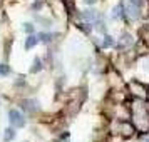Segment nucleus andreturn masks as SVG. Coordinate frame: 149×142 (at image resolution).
Masks as SVG:
<instances>
[{
	"mask_svg": "<svg viewBox=\"0 0 149 142\" xmlns=\"http://www.w3.org/2000/svg\"><path fill=\"white\" fill-rule=\"evenodd\" d=\"M42 69V62H40V59H35L34 60V67L30 69V72H39Z\"/></svg>",
	"mask_w": 149,
	"mask_h": 142,
	"instance_id": "obj_7",
	"label": "nucleus"
},
{
	"mask_svg": "<svg viewBox=\"0 0 149 142\" xmlns=\"http://www.w3.org/2000/svg\"><path fill=\"white\" fill-rule=\"evenodd\" d=\"M95 0H86V3H94Z\"/></svg>",
	"mask_w": 149,
	"mask_h": 142,
	"instance_id": "obj_12",
	"label": "nucleus"
},
{
	"mask_svg": "<svg viewBox=\"0 0 149 142\" xmlns=\"http://www.w3.org/2000/svg\"><path fill=\"white\" fill-rule=\"evenodd\" d=\"M112 45H114L112 37H111V35H106V37H104V42H102V47L107 48V47H112Z\"/></svg>",
	"mask_w": 149,
	"mask_h": 142,
	"instance_id": "obj_5",
	"label": "nucleus"
},
{
	"mask_svg": "<svg viewBox=\"0 0 149 142\" xmlns=\"http://www.w3.org/2000/svg\"><path fill=\"white\" fill-rule=\"evenodd\" d=\"M122 14H124V12H122V5H117L116 10H114V17H119V15L122 17Z\"/></svg>",
	"mask_w": 149,
	"mask_h": 142,
	"instance_id": "obj_10",
	"label": "nucleus"
},
{
	"mask_svg": "<svg viewBox=\"0 0 149 142\" xmlns=\"http://www.w3.org/2000/svg\"><path fill=\"white\" fill-rule=\"evenodd\" d=\"M8 74H10V65L0 64V75H8Z\"/></svg>",
	"mask_w": 149,
	"mask_h": 142,
	"instance_id": "obj_6",
	"label": "nucleus"
},
{
	"mask_svg": "<svg viewBox=\"0 0 149 142\" xmlns=\"http://www.w3.org/2000/svg\"><path fill=\"white\" fill-rule=\"evenodd\" d=\"M8 121H10V124H12L14 127H24V125H25L24 115H22L19 110H15V109L8 110Z\"/></svg>",
	"mask_w": 149,
	"mask_h": 142,
	"instance_id": "obj_1",
	"label": "nucleus"
},
{
	"mask_svg": "<svg viewBox=\"0 0 149 142\" xmlns=\"http://www.w3.org/2000/svg\"><path fill=\"white\" fill-rule=\"evenodd\" d=\"M84 19H86V20H95V19H97V14H95V10H86V12H84Z\"/></svg>",
	"mask_w": 149,
	"mask_h": 142,
	"instance_id": "obj_4",
	"label": "nucleus"
},
{
	"mask_svg": "<svg viewBox=\"0 0 149 142\" xmlns=\"http://www.w3.org/2000/svg\"><path fill=\"white\" fill-rule=\"evenodd\" d=\"M24 28H25V32H29V34H32V32H34V25H32V24H25Z\"/></svg>",
	"mask_w": 149,
	"mask_h": 142,
	"instance_id": "obj_11",
	"label": "nucleus"
},
{
	"mask_svg": "<svg viewBox=\"0 0 149 142\" xmlns=\"http://www.w3.org/2000/svg\"><path fill=\"white\" fill-rule=\"evenodd\" d=\"M146 142H149V141H146Z\"/></svg>",
	"mask_w": 149,
	"mask_h": 142,
	"instance_id": "obj_13",
	"label": "nucleus"
},
{
	"mask_svg": "<svg viewBox=\"0 0 149 142\" xmlns=\"http://www.w3.org/2000/svg\"><path fill=\"white\" fill-rule=\"evenodd\" d=\"M14 137H15V130L14 129H7L5 130V141H12Z\"/></svg>",
	"mask_w": 149,
	"mask_h": 142,
	"instance_id": "obj_8",
	"label": "nucleus"
},
{
	"mask_svg": "<svg viewBox=\"0 0 149 142\" xmlns=\"http://www.w3.org/2000/svg\"><path fill=\"white\" fill-rule=\"evenodd\" d=\"M50 37H52V35H49V34H39V39H40L42 42H49Z\"/></svg>",
	"mask_w": 149,
	"mask_h": 142,
	"instance_id": "obj_9",
	"label": "nucleus"
},
{
	"mask_svg": "<svg viewBox=\"0 0 149 142\" xmlns=\"http://www.w3.org/2000/svg\"><path fill=\"white\" fill-rule=\"evenodd\" d=\"M37 42H39V37H35V35H29L27 40H25V48H32L34 45H37Z\"/></svg>",
	"mask_w": 149,
	"mask_h": 142,
	"instance_id": "obj_3",
	"label": "nucleus"
},
{
	"mask_svg": "<svg viewBox=\"0 0 149 142\" xmlns=\"http://www.w3.org/2000/svg\"><path fill=\"white\" fill-rule=\"evenodd\" d=\"M141 5H142V2L141 0H129V15L132 17V19H137L139 17V10H141Z\"/></svg>",
	"mask_w": 149,
	"mask_h": 142,
	"instance_id": "obj_2",
	"label": "nucleus"
}]
</instances>
